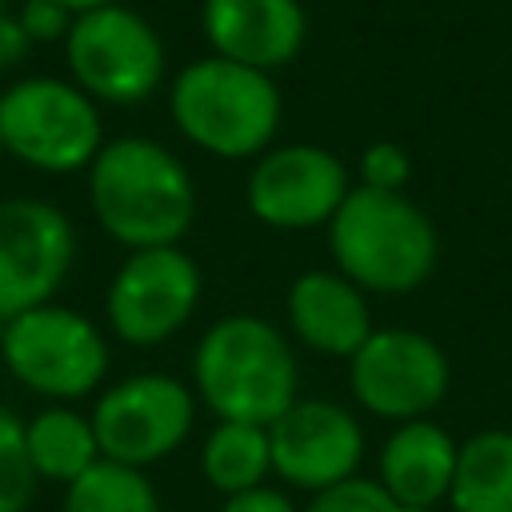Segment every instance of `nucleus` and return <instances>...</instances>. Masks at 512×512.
Segmentation results:
<instances>
[{"label":"nucleus","mask_w":512,"mask_h":512,"mask_svg":"<svg viewBox=\"0 0 512 512\" xmlns=\"http://www.w3.org/2000/svg\"><path fill=\"white\" fill-rule=\"evenodd\" d=\"M84 176L96 224L124 252L180 244L196 220V180L188 164L152 136L104 140Z\"/></svg>","instance_id":"obj_1"},{"label":"nucleus","mask_w":512,"mask_h":512,"mask_svg":"<svg viewBox=\"0 0 512 512\" xmlns=\"http://www.w3.org/2000/svg\"><path fill=\"white\" fill-rule=\"evenodd\" d=\"M192 392L216 420L268 428L300 400L296 352L264 316H220L192 348Z\"/></svg>","instance_id":"obj_2"},{"label":"nucleus","mask_w":512,"mask_h":512,"mask_svg":"<svg viewBox=\"0 0 512 512\" xmlns=\"http://www.w3.org/2000/svg\"><path fill=\"white\" fill-rule=\"evenodd\" d=\"M332 268L376 296H408L424 288L440 264V232L408 192H376L352 184L328 220Z\"/></svg>","instance_id":"obj_3"},{"label":"nucleus","mask_w":512,"mask_h":512,"mask_svg":"<svg viewBox=\"0 0 512 512\" xmlns=\"http://www.w3.org/2000/svg\"><path fill=\"white\" fill-rule=\"evenodd\" d=\"M168 116L196 152L256 160L276 144L284 96L272 72L208 52L168 80Z\"/></svg>","instance_id":"obj_4"},{"label":"nucleus","mask_w":512,"mask_h":512,"mask_svg":"<svg viewBox=\"0 0 512 512\" xmlns=\"http://www.w3.org/2000/svg\"><path fill=\"white\" fill-rule=\"evenodd\" d=\"M108 360H112L108 332L92 316L60 300H48L0 324L4 372L20 388L52 404H72L100 392L108 376Z\"/></svg>","instance_id":"obj_5"},{"label":"nucleus","mask_w":512,"mask_h":512,"mask_svg":"<svg viewBox=\"0 0 512 512\" xmlns=\"http://www.w3.org/2000/svg\"><path fill=\"white\" fill-rule=\"evenodd\" d=\"M0 140L24 168L68 176L88 172L108 136L100 104L68 76H20L0 88Z\"/></svg>","instance_id":"obj_6"},{"label":"nucleus","mask_w":512,"mask_h":512,"mask_svg":"<svg viewBox=\"0 0 512 512\" xmlns=\"http://www.w3.org/2000/svg\"><path fill=\"white\" fill-rule=\"evenodd\" d=\"M60 48L68 80L84 88L96 104H144L168 80L164 36L144 12L128 8L124 0L80 12Z\"/></svg>","instance_id":"obj_7"},{"label":"nucleus","mask_w":512,"mask_h":512,"mask_svg":"<svg viewBox=\"0 0 512 512\" xmlns=\"http://www.w3.org/2000/svg\"><path fill=\"white\" fill-rule=\"evenodd\" d=\"M204 296V272L184 244L128 252L108 288L104 320L108 332L128 348H160L188 328Z\"/></svg>","instance_id":"obj_8"},{"label":"nucleus","mask_w":512,"mask_h":512,"mask_svg":"<svg viewBox=\"0 0 512 512\" xmlns=\"http://www.w3.org/2000/svg\"><path fill=\"white\" fill-rule=\"evenodd\" d=\"M348 388L368 416L408 424L432 416L444 404L452 388V364L428 332L384 324L348 360Z\"/></svg>","instance_id":"obj_9"},{"label":"nucleus","mask_w":512,"mask_h":512,"mask_svg":"<svg viewBox=\"0 0 512 512\" xmlns=\"http://www.w3.org/2000/svg\"><path fill=\"white\" fill-rule=\"evenodd\" d=\"M88 416L104 460L148 472L192 436L196 392L168 372H132L100 388Z\"/></svg>","instance_id":"obj_10"},{"label":"nucleus","mask_w":512,"mask_h":512,"mask_svg":"<svg viewBox=\"0 0 512 512\" xmlns=\"http://www.w3.org/2000/svg\"><path fill=\"white\" fill-rule=\"evenodd\" d=\"M352 192L348 164L312 140H288L260 152L244 180V208L252 220L276 232L328 228L344 196Z\"/></svg>","instance_id":"obj_11"},{"label":"nucleus","mask_w":512,"mask_h":512,"mask_svg":"<svg viewBox=\"0 0 512 512\" xmlns=\"http://www.w3.org/2000/svg\"><path fill=\"white\" fill-rule=\"evenodd\" d=\"M76 264V228L44 196L0 200V324L56 300Z\"/></svg>","instance_id":"obj_12"},{"label":"nucleus","mask_w":512,"mask_h":512,"mask_svg":"<svg viewBox=\"0 0 512 512\" xmlns=\"http://www.w3.org/2000/svg\"><path fill=\"white\" fill-rule=\"evenodd\" d=\"M272 476L296 492H320L360 472L364 424L340 400L300 396L284 416L268 424Z\"/></svg>","instance_id":"obj_13"},{"label":"nucleus","mask_w":512,"mask_h":512,"mask_svg":"<svg viewBox=\"0 0 512 512\" xmlns=\"http://www.w3.org/2000/svg\"><path fill=\"white\" fill-rule=\"evenodd\" d=\"M200 28L212 56L276 76L304 52L308 12L300 0H204Z\"/></svg>","instance_id":"obj_14"},{"label":"nucleus","mask_w":512,"mask_h":512,"mask_svg":"<svg viewBox=\"0 0 512 512\" xmlns=\"http://www.w3.org/2000/svg\"><path fill=\"white\" fill-rule=\"evenodd\" d=\"M284 320L304 348L332 360H352L376 332L368 292L336 268H304L284 292Z\"/></svg>","instance_id":"obj_15"},{"label":"nucleus","mask_w":512,"mask_h":512,"mask_svg":"<svg viewBox=\"0 0 512 512\" xmlns=\"http://www.w3.org/2000/svg\"><path fill=\"white\" fill-rule=\"evenodd\" d=\"M460 440L448 436L432 416L392 424L376 452V480L388 488V496L404 508L432 512L448 500L452 472H456Z\"/></svg>","instance_id":"obj_16"},{"label":"nucleus","mask_w":512,"mask_h":512,"mask_svg":"<svg viewBox=\"0 0 512 512\" xmlns=\"http://www.w3.org/2000/svg\"><path fill=\"white\" fill-rule=\"evenodd\" d=\"M24 452L36 480H52L68 488L88 468L104 460L92 416L72 404H44L24 420Z\"/></svg>","instance_id":"obj_17"},{"label":"nucleus","mask_w":512,"mask_h":512,"mask_svg":"<svg viewBox=\"0 0 512 512\" xmlns=\"http://www.w3.org/2000/svg\"><path fill=\"white\" fill-rule=\"evenodd\" d=\"M448 508L512 512V428H480L468 440H460Z\"/></svg>","instance_id":"obj_18"},{"label":"nucleus","mask_w":512,"mask_h":512,"mask_svg":"<svg viewBox=\"0 0 512 512\" xmlns=\"http://www.w3.org/2000/svg\"><path fill=\"white\" fill-rule=\"evenodd\" d=\"M200 476L220 496H236V492L268 484L272 476L268 428L240 424V420H216L200 444Z\"/></svg>","instance_id":"obj_19"},{"label":"nucleus","mask_w":512,"mask_h":512,"mask_svg":"<svg viewBox=\"0 0 512 512\" xmlns=\"http://www.w3.org/2000/svg\"><path fill=\"white\" fill-rule=\"evenodd\" d=\"M60 512H160V496L144 468L100 460L64 488Z\"/></svg>","instance_id":"obj_20"},{"label":"nucleus","mask_w":512,"mask_h":512,"mask_svg":"<svg viewBox=\"0 0 512 512\" xmlns=\"http://www.w3.org/2000/svg\"><path fill=\"white\" fill-rule=\"evenodd\" d=\"M36 484L40 480L24 452V420L0 408V512H28Z\"/></svg>","instance_id":"obj_21"},{"label":"nucleus","mask_w":512,"mask_h":512,"mask_svg":"<svg viewBox=\"0 0 512 512\" xmlns=\"http://www.w3.org/2000/svg\"><path fill=\"white\" fill-rule=\"evenodd\" d=\"M300 512H420V508H404L388 496V488L376 480V476H348L332 488H320L304 500Z\"/></svg>","instance_id":"obj_22"},{"label":"nucleus","mask_w":512,"mask_h":512,"mask_svg":"<svg viewBox=\"0 0 512 512\" xmlns=\"http://www.w3.org/2000/svg\"><path fill=\"white\" fill-rule=\"evenodd\" d=\"M412 180V152L396 140H372L356 160V184L376 192H404Z\"/></svg>","instance_id":"obj_23"},{"label":"nucleus","mask_w":512,"mask_h":512,"mask_svg":"<svg viewBox=\"0 0 512 512\" xmlns=\"http://www.w3.org/2000/svg\"><path fill=\"white\" fill-rule=\"evenodd\" d=\"M16 20H20V28L32 44H64L76 12L60 0H20Z\"/></svg>","instance_id":"obj_24"},{"label":"nucleus","mask_w":512,"mask_h":512,"mask_svg":"<svg viewBox=\"0 0 512 512\" xmlns=\"http://www.w3.org/2000/svg\"><path fill=\"white\" fill-rule=\"evenodd\" d=\"M216 512H300L292 504V496L276 484H260V488H248V492H236V496H224Z\"/></svg>","instance_id":"obj_25"},{"label":"nucleus","mask_w":512,"mask_h":512,"mask_svg":"<svg viewBox=\"0 0 512 512\" xmlns=\"http://www.w3.org/2000/svg\"><path fill=\"white\" fill-rule=\"evenodd\" d=\"M28 48H32V40L24 36L16 12L4 8V12H0V68H16V64L28 56Z\"/></svg>","instance_id":"obj_26"},{"label":"nucleus","mask_w":512,"mask_h":512,"mask_svg":"<svg viewBox=\"0 0 512 512\" xmlns=\"http://www.w3.org/2000/svg\"><path fill=\"white\" fill-rule=\"evenodd\" d=\"M60 4H68L80 16V12H92V8H104V4H120V0H60Z\"/></svg>","instance_id":"obj_27"},{"label":"nucleus","mask_w":512,"mask_h":512,"mask_svg":"<svg viewBox=\"0 0 512 512\" xmlns=\"http://www.w3.org/2000/svg\"><path fill=\"white\" fill-rule=\"evenodd\" d=\"M0 160H4V140H0Z\"/></svg>","instance_id":"obj_28"},{"label":"nucleus","mask_w":512,"mask_h":512,"mask_svg":"<svg viewBox=\"0 0 512 512\" xmlns=\"http://www.w3.org/2000/svg\"><path fill=\"white\" fill-rule=\"evenodd\" d=\"M4 8H8V0H0V12H4Z\"/></svg>","instance_id":"obj_29"}]
</instances>
